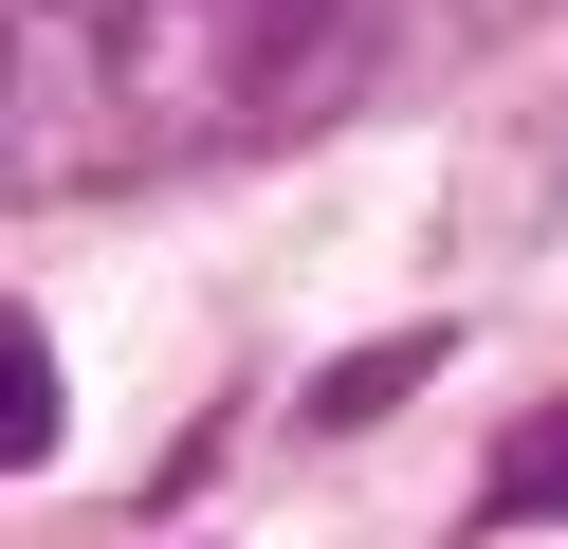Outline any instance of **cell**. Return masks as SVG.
I'll return each instance as SVG.
<instances>
[{
    "label": "cell",
    "mask_w": 568,
    "mask_h": 549,
    "mask_svg": "<svg viewBox=\"0 0 568 549\" xmlns=\"http://www.w3.org/2000/svg\"><path fill=\"white\" fill-rule=\"evenodd\" d=\"M531 512H568V403H550V421H514V439H495V476H477V531H531Z\"/></svg>",
    "instance_id": "obj_1"
},
{
    "label": "cell",
    "mask_w": 568,
    "mask_h": 549,
    "mask_svg": "<svg viewBox=\"0 0 568 549\" xmlns=\"http://www.w3.org/2000/svg\"><path fill=\"white\" fill-rule=\"evenodd\" d=\"M0 458H19V476L55 458V329L38 312H0Z\"/></svg>",
    "instance_id": "obj_2"
},
{
    "label": "cell",
    "mask_w": 568,
    "mask_h": 549,
    "mask_svg": "<svg viewBox=\"0 0 568 549\" xmlns=\"http://www.w3.org/2000/svg\"><path fill=\"white\" fill-rule=\"evenodd\" d=\"M422 366H440V329H385V348H348L331 385H312V421H385V403H404Z\"/></svg>",
    "instance_id": "obj_3"
},
{
    "label": "cell",
    "mask_w": 568,
    "mask_h": 549,
    "mask_svg": "<svg viewBox=\"0 0 568 549\" xmlns=\"http://www.w3.org/2000/svg\"><path fill=\"white\" fill-rule=\"evenodd\" d=\"M165 0H38V37H148Z\"/></svg>",
    "instance_id": "obj_4"
}]
</instances>
